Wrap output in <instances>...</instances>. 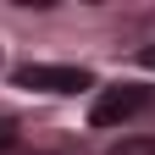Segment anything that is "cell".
<instances>
[{
	"label": "cell",
	"instance_id": "cell-1",
	"mask_svg": "<svg viewBox=\"0 0 155 155\" xmlns=\"http://www.w3.org/2000/svg\"><path fill=\"white\" fill-rule=\"evenodd\" d=\"M150 105H155V94H150L144 83H111V89L94 94L89 122H94V127H122V122H133V116H144Z\"/></svg>",
	"mask_w": 155,
	"mask_h": 155
},
{
	"label": "cell",
	"instance_id": "cell-2",
	"mask_svg": "<svg viewBox=\"0 0 155 155\" xmlns=\"http://www.w3.org/2000/svg\"><path fill=\"white\" fill-rule=\"evenodd\" d=\"M17 89H39V94H83V89H94V72H83V67H45V61H28V67H17Z\"/></svg>",
	"mask_w": 155,
	"mask_h": 155
},
{
	"label": "cell",
	"instance_id": "cell-3",
	"mask_svg": "<svg viewBox=\"0 0 155 155\" xmlns=\"http://www.w3.org/2000/svg\"><path fill=\"white\" fill-rule=\"evenodd\" d=\"M111 155H155V139H122Z\"/></svg>",
	"mask_w": 155,
	"mask_h": 155
},
{
	"label": "cell",
	"instance_id": "cell-4",
	"mask_svg": "<svg viewBox=\"0 0 155 155\" xmlns=\"http://www.w3.org/2000/svg\"><path fill=\"white\" fill-rule=\"evenodd\" d=\"M11 144H17V127H11V122H0V150H11Z\"/></svg>",
	"mask_w": 155,
	"mask_h": 155
},
{
	"label": "cell",
	"instance_id": "cell-5",
	"mask_svg": "<svg viewBox=\"0 0 155 155\" xmlns=\"http://www.w3.org/2000/svg\"><path fill=\"white\" fill-rule=\"evenodd\" d=\"M144 67H150V72H155V45H150V50H144Z\"/></svg>",
	"mask_w": 155,
	"mask_h": 155
}]
</instances>
